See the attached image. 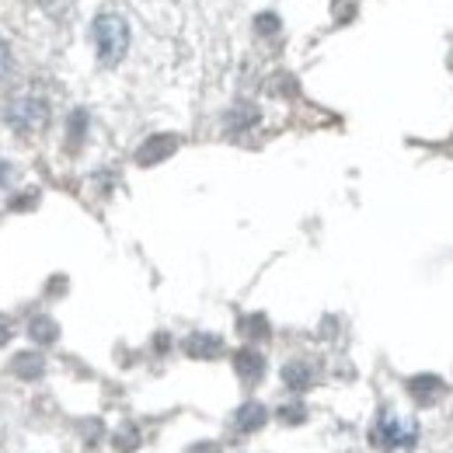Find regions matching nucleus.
<instances>
[{"label": "nucleus", "mask_w": 453, "mask_h": 453, "mask_svg": "<svg viewBox=\"0 0 453 453\" xmlns=\"http://www.w3.org/2000/svg\"><path fill=\"white\" fill-rule=\"evenodd\" d=\"M91 35H95L98 59H102L105 66H115L119 59L126 57V50H129V25H126V18H122V14H112V11L98 14V18H95Z\"/></svg>", "instance_id": "1"}, {"label": "nucleus", "mask_w": 453, "mask_h": 453, "mask_svg": "<svg viewBox=\"0 0 453 453\" xmlns=\"http://www.w3.org/2000/svg\"><path fill=\"white\" fill-rule=\"evenodd\" d=\"M7 122H11L18 133H25V136L42 133V129L50 126V105H46L42 95H18V98L7 105Z\"/></svg>", "instance_id": "2"}, {"label": "nucleus", "mask_w": 453, "mask_h": 453, "mask_svg": "<svg viewBox=\"0 0 453 453\" xmlns=\"http://www.w3.org/2000/svg\"><path fill=\"white\" fill-rule=\"evenodd\" d=\"M373 443L380 450H397V447H411L415 443V426L411 422H397L391 411L380 415L377 429H373Z\"/></svg>", "instance_id": "3"}, {"label": "nucleus", "mask_w": 453, "mask_h": 453, "mask_svg": "<svg viewBox=\"0 0 453 453\" xmlns=\"http://www.w3.org/2000/svg\"><path fill=\"white\" fill-rule=\"evenodd\" d=\"M408 391H411V397H415L418 404H433L436 397L443 395V380L433 377V373H422V377H411V380H408Z\"/></svg>", "instance_id": "4"}, {"label": "nucleus", "mask_w": 453, "mask_h": 453, "mask_svg": "<svg viewBox=\"0 0 453 453\" xmlns=\"http://www.w3.org/2000/svg\"><path fill=\"white\" fill-rule=\"evenodd\" d=\"M174 147H178V140L174 136H154L150 143H143L140 147V165H157V161H165L168 154H174Z\"/></svg>", "instance_id": "5"}, {"label": "nucleus", "mask_w": 453, "mask_h": 453, "mask_svg": "<svg viewBox=\"0 0 453 453\" xmlns=\"http://www.w3.org/2000/svg\"><path fill=\"white\" fill-rule=\"evenodd\" d=\"M234 366H237V373H241L248 384H255V380L265 373V359H262L258 352H251V349L237 352V356H234Z\"/></svg>", "instance_id": "6"}, {"label": "nucleus", "mask_w": 453, "mask_h": 453, "mask_svg": "<svg viewBox=\"0 0 453 453\" xmlns=\"http://www.w3.org/2000/svg\"><path fill=\"white\" fill-rule=\"evenodd\" d=\"M265 422V408L258 404V401H248L241 411H237V429L241 433H251V429H258Z\"/></svg>", "instance_id": "7"}, {"label": "nucleus", "mask_w": 453, "mask_h": 453, "mask_svg": "<svg viewBox=\"0 0 453 453\" xmlns=\"http://www.w3.org/2000/svg\"><path fill=\"white\" fill-rule=\"evenodd\" d=\"M185 352L188 356H217L220 352V339H213V335H192V339L185 342Z\"/></svg>", "instance_id": "8"}, {"label": "nucleus", "mask_w": 453, "mask_h": 453, "mask_svg": "<svg viewBox=\"0 0 453 453\" xmlns=\"http://www.w3.org/2000/svg\"><path fill=\"white\" fill-rule=\"evenodd\" d=\"M32 339L42 342V345L57 342V325H53L50 318H35V321H32Z\"/></svg>", "instance_id": "9"}, {"label": "nucleus", "mask_w": 453, "mask_h": 453, "mask_svg": "<svg viewBox=\"0 0 453 453\" xmlns=\"http://www.w3.org/2000/svg\"><path fill=\"white\" fill-rule=\"evenodd\" d=\"M14 373H21V377H39V373H42V359H35V356H18V359H14Z\"/></svg>", "instance_id": "10"}, {"label": "nucleus", "mask_w": 453, "mask_h": 453, "mask_svg": "<svg viewBox=\"0 0 453 453\" xmlns=\"http://www.w3.org/2000/svg\"><path fill=\"white\" fill-rule=\"evenodd\" d=\"M307 373H311L307 366H296V363H293V366H286V384H289V388H303V384L311 380Z\"/></svg>", "instance_id": "11"}, {"label": "nucleus", "mask_w": 453, "mask_h": 453, "mask_svg": "<svg viewBox=\"0 0 453 453\" xmlns=\"http://www.w3.org/2000/svg\"><path fill=\"white\" fill-rule=\"evenodd\" d=\"M255 28H258L262 35H276V32H280V18H276V14H262V18L255 21Z\"/></svg>", "instance_id": "12"}, {"label": "nucleus", "mask_w": 453, "mask_h": 453, "mask_svg": "<svg viewBox=\"0 0 453 453\" xmlns=\"http://www.w3.org/2000/svg\"><path fill=\"white\" fill-rule=\"evenodd\" d=\"M241 328H244L248 335H265V332H269V325H265V318H248V321H244Z\"/></svg>", "instance_id": "13"}, {"label": "nucleus", "mask_w": 453, "mask_h": 453, "mask_svg": "<svg viewBox=\"0 0 453 453\" xmlns=\"http://www.w3.org/2000/svg\"><path fill=\"white\" fill-rule=\"evenodd\" d=\"M11 73V50H7V42L0 39V81Z\"/></svg>", "instance_id": "14"}, {"label": "nucleus", "mask_w": 453, "mask_h": 453, "mask_svg": "<svg viewBox=\"0 0 453 453\" xmlns=\"http://www.w3.org/2000/svg\"><path fill=\"white\" fill-rule=\"evenodd\" d=\"M11 339V321L7 318H0V345Z\"/></svg>", "instance_id": "15"}]
</instances>
